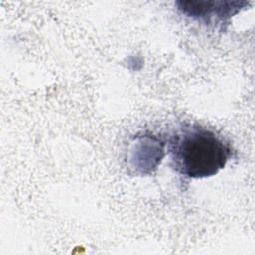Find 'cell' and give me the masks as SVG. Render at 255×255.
<instances>
[{
	"mask_svg": "<svg viewBox=\"0 0 255 255\" xmlns=\"http://www.w3.org/2000/svg\"><path fill=\"white\" fill-rule=\"evenodd\" d=\"M173 169L186 178H205L218 173L231 157L230 145L214 131L186 125L167 143Z\"/></svg>",
	"mask_w": 255,
	"mask_h": 255,
	"instance_id": "cell-1",
	"label": "cell"
},
{
	"mask_svg": "<svg viewBox=\"0 0 255 255\" xmlns=\"http://www.w3.org/2000/svg\"><path fill=\"white\" fill-rule=\"evenodd\" d=\"M177 9L186 17L208 25L224 26L246 2L239 1H178Z\"/></svg>",
	"mask_w": 255,
	"mask_h": 255,
	"instance_id": "cell-2",
	"label": "cell"
}]
</instances>
